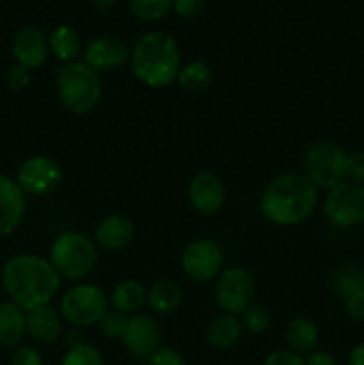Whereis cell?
<instances>
[{
    "label": "cell",
    "instance_id": "25",
    "mask_svg": "<svg viewBox=\"0 0 364 365\" xmlns=\"http://www.w3.org/2000/svg\"><path fill=\"white\" fill-rule=\"evenodd\" d=\"M177 82L182 89L189 93L206 91L213 82V71L203 61H189L178 70Z\"/></svg>",
    "mask_w": 364,
    "mask_h": 365
},
{
    "label": "cell",
    "instance_id": "33",
    "mask_svg": "<svg viewBox=\"0 0 364 365\" xmlns=\"http://www.w3.org/2000/svg\"><path fill=\"white\" fill-rule=\"evenodd\" d=\"M146 365H186V362L177 349L161 346L146 359Z\"/></svg>",
    "mask_w": 364,
    "mask_h": 365
},
{
    "label": "cell",
    "instance_id": "36",
    "mask_svg": "<svg viewBox=\"0 0 364 365\" xmlns=\"http://www.w3.org/2000/svg\"><path fill=\"white\" fill-rule=\"evenodd\" d=\"M263 365H305V359L289 349H278L264 359Z\"/></svg>",
    "mask_w": 364,
    "mask_h": 365
},
{
    "label": "cell",
    "instance_id": "4",
    "mask_svg": "<svg viewBox=\"0 0 364 365\" xmlns=\"http://www.w3.org/2000/svg\"><path fill=\"white\" fill-rule=\"evenodd\" d=\"M56 89L64 109L75 116L89 114L102 98L100 75L84 61L61 64L56 73Z\"/></svg>",
    "mask_w": 364,
    "mask_h": 365
},
{
    "label": "cell",
    "instance_id": "5",
    "mask_svg": "<svg viewBox=\"0 0 364 365\" xmlns=\"http://www.w3.org/2000/svg\"><path fill=\"white\" fill-rule=\"evenodd\" d=\"M50 264L61 278L82 280L96 266V245L81 232H64L50 246Z\"/></svg>",
    "mask_w": 364,
    "mask_h": 365
},
{
    "label": "cell",
    "instance_id": "28",
    "mask_svg": "<svg viewBox=\"0 0 364 365\" xmlns=\"http://www.w3.org/2000/svg\"><path fill=\"white\" fill-rule=\"evenodd\" d=\"M61 365H103V359L95 346L79 342L64 353Z\"/></svg>",
    "mask_w": 364,
    "mask_h": 365
},
{
    "label": "cell",
    "instance_id": "23",
    "mask_svg": "<svg viewBox=\"0 0 364 365\" xmlns=\"http://www.w3.org/2000/svg\"><path fill=\"white\" fill-rule=\"evenodd\" d=\"M109 303L111 309L120 310L127 316H134L146 303V289L143 287L141 282L134 280V278L121 280L111 292Z\"/></svg>",
    "mask_w": 364,
    "mask_h": 365
},
{
    "label": "cell",
    "instance_id": "32",
    "mask_svg": "<svg viewBox=\"0 0 364 365\" xmlns=\"http://www.w3.org/2000/svg\"><path fill=\"white\" fill-rule=\"evenodd\" d=\"M345 180L364 184V152H355L346 155Z\"/></svg>",
    "mask_w": 364,
    "mask_h": 365
},
{
    "label": "cell",
    "instance_id": "14",
    "mask_svg": "<svg viewBox=\"0 0 364 365\" xmlns=\"http://www.w3.org/2000/svg\"><path fill=\"white\" fill-rule=\"evenodd\" d=\"M127 61H131L128 46L116 36H100L91 39L84 48V63L96 73L120 70Z\"/></svg>",
    "mask_w": 364,
    "mask_h": 365
},
{
    "label": "cell",
    "instance_id": "9",
    "mask_svg": "<svg viewBox=\"0 0 364 365\" xmlns=\"http://www.w3.org/2000/svg\"><path fill=\"white\" fill-rule=\"evenodd\" d=\"M323 212L328 223L339 228L364 223V184L341 180L325 195Z\"/></svg>",
    "mask_w": 364,
    "mask_h": 365
},
{
    "label": "cell",
    "instance_id": "26",
    "mask_svg": "<svg viewBox=\"0 0 364 365\" xmlns=\"http://www.w3.org/2000/svg\"><path fill=\"white\" fill-rule=\"evenodd\" d=\"M332 287L338 296L346 299L352 296L353 292L363 291L364 289V273L363 269L355 266H345L341 269L335 271L334 278H332Z\"/></svg>",
    "mask_w": 364,
    "mask_h": 365
},
{
    "label": "cell",
    "instance_id": "6",
    "mask_svg": "<svg viewBox=\"0 0 364 365\" xmlns=\"http://www.w3.org/2000/svg\"><path fill=\"white\" fill-rule=\"evenodd\" d=\"M109 309V296L91 284L71 285L61 298V317L77 328L98 324Z\"/></svg>",
    "mask_w": 364,
    "mask_h": 365
},
{
    "label": "cell",
    "instance_id": "11",
    "mask_svg": "<svg viewBox=\"0 0 364 365\" xmlns=\"http://www.w3.org/2000/svg\"><path fill=\"white\" fill-rule=\"evenodd\" d=\"M181 266L186 277L193 282L207 284L216 280L223 271V252L211 239H196L182 250Z\"/></svg>",
    "mask_w": 364,
    "mask_h": 365
},
{
    "label": "cell",
    "instance_id": "1",
    "mask_svg": "<svg viewBox=\"0 0 364 365\" xmlns=\"http://www.w3.org/2000/svg\"><path fill=\"white\" fill-rule=\"evenodd\" d=\"M0 278L11 302L25 312L50 305L61 287V277L50 260L32 253L11 257L4 264Z\"/></svg>",
    "mask_w": 364,
    "mask_h": 365
},
{
    "label": "cell",
    "instance_id": "27",
    "mask_svg": "<svg viewBox=\"0 0 364 365\" xmlns=\"http://www.w3.org/2000/svg\"><path fill=\"white\" fill-rule=\"evenodd\" d=\"M173 0H128V7L136 20L145 21H157L170 11Z\"/></svg>",
    "mask_w": 364,
    "mask_h": 365
},
{
    "label": "cell",
    "instance_id": "31",
    "mask_svg": "<svg viewBox=\"0 0 364 365\" xmlns=\"http://www.w3.org/2000/svg\"><path fill=\"white\" fill-rule=\"evenodd\" d=\"M6 81H7V88H9L11 91L20 93V91H25V89L31 86L32 73L31 70H27V68L20 66V64H14V66H11L9 71H7Z\"/></svg>",
    "mask_w": 364,
    "mask_h": 365
},
{
    "label": "cell",
    "instance_id": "20",
    "mask_svg": "<svg viewBox=\"0 0 364 365\" xmlns=\"http://www.w3.org/2000/svg\"><path fill=\"white\" fill-rule=\"evenodd\" d=\"M182 305V289L177 282L156 280L146 289V307L152 310L156 316H170L177 312Z\"/></svg>",
    "mask_w": 364,
    "mask_h": 365
},
{
    "label": "cell",
    "instance_id": "18",
    "mask_svg": "<svg viewBox=\"0 0 364 365\" xmlns=\"http://www.w3.org/2000/svg\"><path fill=\"white\" fill-rule=\"evenodd\" d=\"M27 319V335L41 344H52L61 335V314L50 305L38 307L25 312Z\"/></svg>",
    "mask_w": 364,
    "mask_h": 365
},
{
    "label": "cell",
    "instance_id": "19",
    "mask_svg": "<svg viewBox=\"0 0 364 365\" xmlns=\"http://www.w3.org/2000/svg\"><path fill=\"white\" fill-rule=\"evenodd\" d=\"M27 335V319L21 310L11 299L0 302V346L18 348Z\"/></svg>",
    "mask_w": 364,
    "mask_h": 365
},
{
    "label": "cell",
    "instance_id": "30",
    "mask_svg": "<svg viewBox=\"0 0 364 365\" xmlns=\"http://www.w3.org/2000/svg\"><path fill=\"white\" fill-rule=\"evenodd\" d=\"M128 317L127 314L120 312V310L109 309L106 312V316L100 319V331L106 339H111V341H121L123 337L125 330H127L128 324Z\"/></svg>",
    "mask_w": 364,
    "mask_h": 365
},
{
    "label": "cell",
    "instance_id": "24",
    "mask_svg": "<svg viewBox=\"0 0 364 365\" xmlns=\"http://www.w3.org/2000/svg\"><path fill=\"white\" fill-rule=\"evenodd\" d=\"M49 48L59 63H74L82 50L81 36L71 25H59L50 32Z\"/></svg>",
    "mask_w": 364,
    "mask_h": 365
},
{
    "label": "cell",
    "instance_id": "2",
    "mask_svg": "<svg viewBox=\"0 0 364 365\" xmlns=\"http://www.w3.org/2000/svg\"><path fill=\"white\" fill-rule=\"evenodd\" d=\"M318 207V189L305 175L282 173L264 187L261 212L278 227H296L309 220Z\"/></svg>",
    "mask_w": 364,
    "mask_h": 365
},
{
    "label": "cell",
    "instance_id": "38",
    "mask_svg": "<svg viewBox=\"0 0 364 365\" xmlns=\"http://www.w3.org/2000/svg\"><path fill=\"white\" fill-rule=\"evenodd\" d=\"M305 365H338V362L328 351H313L305 356Z\"/></svg>",
    "mask_w": 364,
    "mask_h": 365
},
{
    "label": "cell",
    "instance_id": "3",
    "mask_svg": "<svg viewBox=\"0 0 364 365\" xmlns=\"http://www.w3.org/2000/svg\"><path fill=\"white\" fill-rule=\"evenodd\" d=\"M181 66V50L166 32H146L131 52L132 73L146 88L163 89L177 82Z\"/></svg>",
    "mask_w": 364,
    "mask_h": 365
},
{
    "label": "cell",
    "instance_id": "39",
    "mask_svg": "<svg viewBox=\"0 0 364 365\" xmlns=\"http://www.w3.org/2000/svg\"><path fill=\"white\" fill-rule=\"evenodd\" d=\"M348 365H364V342L353 346L348 353Z\"/></svg>",
    "mask_w": 364,
    "mask_h": 365
},
{
    "label": "cell",
    "instance_id": "12",
    "mask_svg": "<svg viewBox=\"0 0 364 365\" xmlns=\"http://www.w3.org/2000/svg\"><path fill=\"white\" fill-rule=\"evenodd\" d=\"M225 185L213 171H200L191 178L188 187V198L193 210L202 216H216L225 205Z\"/></svg>",
    "mask_w": 364,
    "mask_h": 365
},
{
    "label": "cell",
    "instance_id": "37",
    "mask_svg": "<svg viewBox=\"0 0 364 365\" xmlns=\"http://www.w3.org/2000/svg\"><path fill=\"white\" fill-rule=\"evenodd\" d=\"M345 310L350 319L364 321V289L353 292L352 296L345 299Z\"/></svg>",
    "mask_w": 364,
    "mask_h": 365
},
{
    "label": "cell",
    "instance_id": "7",
    "mask_svg": "<svg viewBox=\"0 0 364 365\" xmlns=\"http://www.w3.org/2000/svg\"><path fill=\"white\" fill-rule=\"evenodd\" d=\"M346 153L332 141H314L303 155V175L316 189L328 191L345 180Z\"/></svg>",
    "mask_w": 364,
    "mask_h": 365
},
{
    "label": "cell",
    "instance_id": "8",
    "mask_svg": "<svg viewBox=\"0 0 364 365\" xmlns=\"http://www.w3.org/2000/svg\"><path fill=\"white\" fill-rule=\"evenodd\" d=\"M256 278L245 267L221 271L214 284V302L223 314L241 316L256 298Z\"/></svg>",
    "mask_w": 364,
    "mask_h": 365
},
{
    "label": "cell",
    "instance_id": "17",
    "mask_svg": "<svg viewBox=\"0 0 364 365\" xmlns=\"http://www.w3.org/2000/svg\"><path fill=\"white\" fill-rule=\"evenodd\" d=\"M136 235L134 221L123 214H109L96 225L93 241L107 252H120L132 242Z\"/></svg>",
    "mask_w": 364,
    "mask_h": 365
},
{
    "label": "cell",
    "instance_id": "35",
    "mask_svg": "<svg viewBox=\"0 0 364 365\" xmlns=\"http://www.w3.org/2000/svg\"><path fill=\"white\" fill-rule=\"evenodd\" d=\"M171 7L175 9V13L181 18L186 20H195L202 14L203 11V0H173Z\"/></svg>",
    "mask_w": 364,
    "mask_h": 365
},
{
    "label": "cell",
    "instance_id": "40",
    "mask_svg": "<svg viewBox=\"0 0 364 365\" xmlns=\"http://www.w3.org/2000/svg\"><path fill=\"white\" fill-rule=\"evenodd\" d=\"M89 2H91L93 6L98 7V9H106V7L114 6V4H116L118 0H89Z\"/></svg>",
    "mask_w": 364,
    "mask_h": 365
},
{
    "label": "cell",
    "instance_id": "22",
    "mask_svg": "<svg viewBox=\"0 0 364 365\" xmlns=\"http://www.w3.org/2000/svg\"><path fill=\"white\" fill-rule=\"evenodd\" d=\"M318 341H320V331L314 321L309 317H295L285 327V344L289 351L296 353L300 356H309L316 351Z\"/></svg>",
    "mask_w": 364,
    "mask_h": 365
},
{
    "label": "cell",
    "instance_id": "15",
    "mask_svg": "<svg viewBox=\"0 0 364 365\" xmlns=\"http://www.w3.org/2000/svg\"><path fill=\"white\" fill-rule=\"evenodd\" d=\"M27 210V195L16 178L0 175V237L13 234L20 227Z\"/></svg>",
    "mask_w": 364,
    "mask_h": 365
},
{
    "label": "cell",
    "instance_id": "34",
    "mask_svg": "<svg viewBox=\"0 0 364 365\" xmlns=\"http://www.w3.org/2000/svg\"><path fill=\"white\" fill-rule=\"evenodd\" d=\"M11 365H45V360L32 346H18L11 356Z\"/></svg>",
    "mask_w": 364,
    "mask_h": 365
},
{
    "label": "cell",
    "instance_id": "29",
    "mask_svg": "<svg viewBox=\"0 0 364 365\" xmlns=\"http://www.w3.org/2000/svg\"><path fill=\"white\" fill-rule=\"evenodd\" d=\"M270 310L259 303H252L245 312L241 314V324L243 330L250 331V334H264L270 328Z\"/></svg>",
    "mask_w": 364,
    "mask_h": 365
},
{
    "label": "cell",
    "instance_id": "21",
    "mask_svg": "<svg viewBox=\"0 0 364 365\" xmlns=\"http://www.w3.org/2000/svg\"><path fill=\"white\" fill-rule=\"evenodd\" d=\"M243 334V324L238 316L220 314L213 317L206 327V341L214 349H231L239 342Z\"/></svg>",
    "mask_w": 364,
    "mask_h": 365
},
{
    "label": "cell",
    "instance_id": "13",
    "mask_svg": "<svg viewBox=\"0 0 364 365\" xmlns=\"http://www.w3.org/2000/svg\"><path fill=\"white\" fill-rule=\"evenodd\" d=\"M121 344L128 355L146 360L157 348H161V328L152 316L134 314L128 317L127 330L121 337Z\"/></svg>",
    "mask_w": 364,
    "mask_h": 365
},
{
    "label": "cell",
    "instance_id": "16",
    "mask_svg": "<svg viewBox=\"0 0 364 365\" xmlns=\"http://www.w3.org/2000/svg\"><path fill=\"white\" fill-rule=\"evenodd\" d=\"M13 57L16 64L27 70H38L49 59V38L36 27H24L13 39Z\"/></svg>",
    "mask_w": 364,
    "mask_h": 365
},
{
    "label": "cell",
    "instance_id": "10",
    "mask_svg": "<svg viewBox=\"0 0 364 365\" xmlns=\"http://www.w3.org/2000/svg\"><path fill=\"white\" fill-rule=\"evenodd\" d=\"M64 173L61 164L49 155H32L20 164L16 182L25 195L49 196L57 191Z\"/></svg>",
    "mask_w": 364,
    "mask_h": 365
}]
</instances>
